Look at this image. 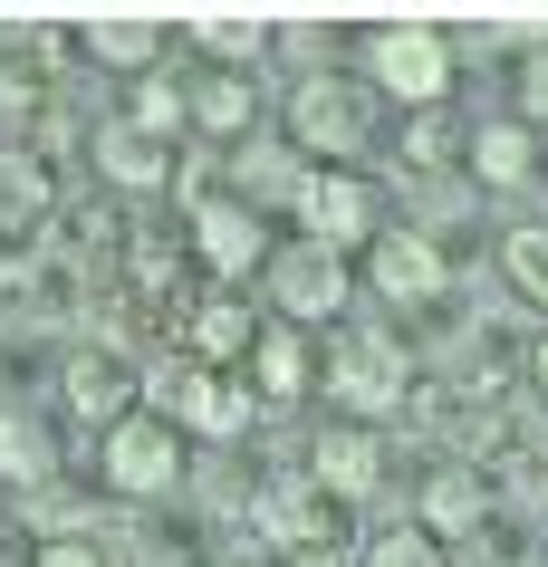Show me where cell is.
<instances>
[{
    "label": "cell",
    "mask_w": 548,
    "mask_h": 567,
    "mask_svg": "<svg viewBox=\"0 0 548 567\" xmlns=\"http://www.w3.org/2000/svg\"><path fill=\"white\" fill-rule=\"evenodd\" d=\"M424 529H433V538H462V529H482V472L443 462V472L424 481Z\"/></svg>",
    "instance_id": "cell-20"
},
{
    "label": "cell",
    "mask_w": 548,
    "mask_h": 567,
    "mask_svg": "<svg viewBox=\"0 0 548 567\" xmlns=\"http://www.w3.org/2000/svg\"><path fill=\"white\" fill-rule=\"evenodd\" d=\"M250 519L289 548V558H337V529H328V491L318 481H270L260 501H250Z\"/></svg>",
    "instance_id": "cell-10"
},
{
    "label": "cell",
    "mask_w": 548,
    "mask_h": 567,
    "mask_svg": "<svg viewBox=\"0 0 548 567\" xmlns=\"http://www.w3.org/2000/svg\"><path fill=\"white\" fill-rule=\"evenodd\" d=\"M529 375H539V394H548V328H539V347H529Z\"/></svg>",
    "instance_id": "cell-31"
},
{
    "label": "cell",
    "mask_w": 548,
    "mask_h": 567,
    "mask_svg": "<svg viewBox=\"0 0 548 567\" xmlns=\"http://www.w3.org/2000/svg\"><path fill=\"white\" fill-rule=\"evenodd\" d=\"M308 481H318L328 501H375V491H385V443H375V423H328L318 452H308Z\"/></svg>",
    "instance_id": "cell-9"
},
{
    "label": "cell",
    "mask_w": 548,
    "mask_h": 567,
    "mask_svg": "<svg viewBox=\"0 0 548 567\" xmlns=\"http://www.w3.org/2000/svg\"><path fill=\"white\" fill-rule=\"evenodd\" d=\"M519 116L548 125V49H529V59H519Z\"/></svg>",
    "instance_id": "cell-27"
},
{
    "label": "cell",
    "mask_w": 548,
    "mask_h": 567,
    "mask_svg": "<svg viewBox=\"0 0 548 567\" xmlns=\"http://www.w3.org/2000/svg\"><path fill=\"white\" fill-rule=\"evenodd\" d=\"M270 308L289 318V328H308V318L347 308V250H318V240L279 250V260H270Z\"/></svg>",
    "instance_id": "cell-8"
},
{
    "label": "cell",
    "mask_w": 548,
    "mask_h": 567,
    "mask_svg": "<svg viewBox=\"0 0 548 567\" xmlns=\"http://www.w3.org/2000/svg\"><path fill=\"white\" fill-rule=\"evenodd\" d=\"M462 154H472V174H482L490 193H519V183L539 174V145H529V125H519V116L472 125V135H462Z\"/></svg>",
    "instance_id": "cell-14"
},
{
    "label": "cell",
    "mask_w": 548,
    "mask_h": 567,
    "mask_svg": "<svg viewBox=\"0 0 548 567\" xmlns=\"http://www.w3.org/2000/svg\"><path fill=\"white\" fill-rule=\"evenodd\" d=\"M365 567H443V538L414 519V529H375L365 538Z\"/></svg>",
    "instance_id": "cell-25"
},
{
    "label": "cell",
    "mask_w": 548,
    "mask_h": 567,
    "mask_svg": "<svg viewBox=\"0 0 548 567\" xmlns=\"http://www.w3.org/2000/svg\"><path fill=\"white\" fill-rule=\"evenodd\" d=\"M250 375H260V404H289V394L318 385V365H308L299 328H260V347H250Z\"/></svg>",
    "instance_id": "cell-17"
},
{
    "label": "cell",
    "mask_w": 548,
    "mask_h": 567,
    "mask_svg": "<svg viewBox=\"0 0 548 567\" xmlns=\"http://www.w3.org/2000/svg\"><path fill=\"white\" fill-rule=\"evenodd\" d=\"M500 567H548V548H519V558H500Z\"/></svg>",
    "instance_id": "cell-32"
},
{
    "label": "cell",
    "mask_w": 548,
    "mask_h": 567,
    "mask_svg": "<svg viewBox=\"0 0 548 567\" xmlns=\"http://www.w3.org/2000/svg\"><path fill=\"white\" fill-rule=\"evenodd\" d=\"M39 567H106V558H96L87 538H49V548H39Z\"/></svg>",
    "instance_id": "cell-29"
},
{
    "label": "cell",
    "mask_w": 548,
    "mask_h": 567,
    "mask_svg": "<svg viewBox=\"0 0 548 567\" xmlns=\"http://www.w3.org/2000/svg\"><path fill=\"white\" fill-rule=\"evenodd\" d=\"M59 394L77 423H125L135 414V365L116 357V347H77V357L59 365Z\"/></svg>",
    "instance_id": "cell-11"
},
{
    "label": "cell",
    "mask_w": 548,
    "mask_h": 567,
    "mask_svg": "<svg viewBox=\"0 0 548 567\" xmlns=\"http://www.w3.org/2000/svg\"><path fill=\"white\" fill-rule=\"evenodd\" d=\"M365 289L385 308H433L453 289V269H443V250H433L424 231H375L365 240Z\"/></svg>",
    "instance_id": "cell-6"
},
{
    "label": "cell",
    "mask_w": 548,
    "mask_h": 567,
    "mask_svg": "<svg viewBox=\"0 0 548 567\" xmlns=\"http://www.w3.org/2000/svg\"><path fill=\"white\" fill-rule=\"evenodd\" d=\"M49 212H59V183H49V164H39V154H0V240H20V231H39V221H49Z\"/></svg>",
    "instance_id": "cell-16"
},
{
    "label": "cell",
    "mask_w": 548,
    "mask_h": 567,
    "mask_svg": "<svg viewBox=\"0 0 548 567\" xmlns=\"http://www.w3.org/2000/svg\"><path fill=\"white\" fill-rule=\"evenodd\" d=\"M250 404H260V385H241V375H221V365H203L193 375V394H183V433H203V443H231V433H250Z\"/></svg>",
    "instance_id": "cell-12"
},
{
    "label": "cell",
    "mask_w": 548,
    "mask_h": 567,
    "mask_svg": "<svg viewBox=\"0 0 548 567\" xmlns=\"http://www.w3.org/2000/svg\"><path fill=\"white\" fill-rule=\"evenodd\" d=\"M308 567H347V558H308Z\"/></svg>",
    "instance_id": "cell-33"
},
{
    "label": "cell",
    "mask_w": 548,
    "mask_h": 567,
    "mask_svg": "<svg viewBox=\"0 0 548 567\" xmlns=\"http://www.w3.org/2000/svg\"><path fill=\"white\" fill-rule=\"evenodd\" d=\"M174 472H183V423L174 414L106 423V443H96V481H106L116 501H154V491H174Z\"/></svg>",
    "instance_id": "cell-3"
},
{
    "label": "cell",
    "mask_w": 548,
    "mask_h": 567,
    "mask_svg": "<svg viewBox=\"0 0 548 567\" xmlns=\"http://www.w3.org/2000/svg\"><path fill=\"white\" fill-rule=\"evenodd\" d=\"M0 289H20V240H0Z\"/></svg>",
    "instance_id": "cell-30"
},
{
    "label": "cell",
    "mask_w": 548,
    "mask_h": 567,
    "mask_svg": "<svg viewBox=\"0 0 548 567\" xmlns=\"http://www.w3.org/2000/svg\"><path fill=\"white\" fill-rule=\"evenodd\" d=\"M203 567H231V558H203Z\"/></svg>",
    "instance_id": "cell-34"
},
{
    "label": "cell",
    "mask_w": 548,
    "mask_h": 567,
    "mask_svg": "<svg viewBox=\"0 0 548 567\" xmlns=\"http://www.w3.org/2000/svg\"><path fill=\"white\" fill-rule=\"evenodd\" d=\"M77 49H87L96 68H125V78H154V68H164V30H154V20H96Z\"/></svg>",
    "instance_id": "cell-18"
},
{
    "label": "cell",
    "mask_w": 548,
    "mask_h": 567,
    "mask_svg": "<svg viewBox=\"0 0 548 567\" xmlns=\"http://www.w3.org/2000/svg\"><path fill=\"white\" fill-rule=\"evenodd\" d=\"M30 519H49V529H77V519H87V509L68 501L59 481H49V491H30Z\"/></svg>",
    "instance_id": "cell-28"
},
{
    "label": "cell",
    "mask_w": 548,
    "mask_h": 567,
    "mask_svg": "<svg viewBox=\"0 0 548 567\" xmlns=\"http://www.w3.org/2000/svg\"><path fill=\"white\" fill-rule=\"evenodd\" d=\"M365 87L395 96L404 116H433L453 96V39L424 30V20H395V30H365Z\"/></svg>",
    "instance_id": "cell-2"
},
{
    "label": "cell",
    "mask_w": 548,
    "mask_h": 567,
    "mask_svg": "<svg viewBox=\"0 0 548 567\" xmlns=\"http://www.w3.org/2000/svg\"><path fill=\"white\" fill-rule=\"evenodd\" d=\"M183 347H193L203 365H231V357H250V347H260V328H250V308L231 299V289H213V299L183 308Z\"/></svg>",
    "instance_id": "cell-13"
},
{
    "label": "cell",
    "mask_w": 548,
    "mask_h": 567,
    "mask_svg": "<svg viewBox=\"0 0 548 567\" xmlns=\"http://www.w3.org/2000/svg\"><path fill=\"white\" fill-rule=\"evenodd\" d=\"M299 231L318 240V250H356V240H375V193H365V174H347V164H308L299 183Z\"/></svg>",
    "instance_id": "cell-4"
},
{
    "label": "cell",
    "mask_w": 548,
    "mask_h": 567,
    "mask_svg": "<svg viewBox=\"0 0 548 567\" xmlns=\"http://www.w3.org/2000/svg\"><path fill=\"white\" fill-rule=\"evenodd\" d=\"M96 164H106V183H125V193H154V183L174 174V164H164V145H154V135H135V125H106V135H96Z\"/></svg>",
    "instance_id": "cell-21"
},
{
    "label": "cell",
    "mask_w": 548,
    "mask_h": 567,
    "mask_svg": "<svg viewBox=\"0 0 548 567\" xmlns=\"http://www.w3.org/2000/svg\"><path fill=\"white\" fill-rule=\"evenodd\" d=\"M318 385H328V404L347 423H385L404 414V394H414V365H404V347L385 328H337L328 337V365H318Z\"/></svg>",
    "instance_id": "cell-1"
},
{
    "label": "cell",
    "mask_w": 548,
    "mask_h": 567,
    "mask_svg": "<svg viewBox=\"0 0 548 567\" xmlns=\"http://www.w3.org/2000/svg\"><path fill=\"white\" fill-rule=\"evenodd\" d=\"M289 135H299V154H318V164H337V154L365 145V96L356 78H299V96H289Z\"/></svg>",
    "instance_id": "cell-5"
},
{
    "label": "cell",
    "mask_w": 548,
    "mask_h": 567,
    "mask_svg": "<svg viewBox=\"0 0 548 567\" xmlns=\"http://www.w3.org/2000/svg\"><path fill=\"white\" fill-rule=\"evenodd\" d=\"M193 49H213L231 78H250V59L270 49V30H260V20H231V10H203V20H193Z\"/></svg>",
    "instance_id": "cell-23"
},
{
    "label": "cell",
    "mask_w": 548,
    "mask_h": 567,
    "mask_svg": "<svg viewBox=\"0 0 548 567\" xmlns=\"http://www.w3.org/2000/svg\"><path fill=\"white\" fill-rule=\"evenodd\" d=\"M404 164H453V125H443V106L404 125Z\"/></svg>",
    "instance_id": "cell-26"
},
{
    "label": "cell",
    "mask_w": 548,
    "mask_h": 567,
    "mask_svg": "<svg viewBox=\"0 0 548 567\" xmlns=\"http://www.w3.org/2000/svg\"><path fill=\"white\" fill-rule=\"evenodd\" d=\"M250 116H260V78H231V68H213V78L193 87V125H213V135H241Z\"/></svg>",
    "instance_id": "cell-22"
},
{
    "label": "cell",
    "mask_w": 548,
    "mask_h": 567,
    "mask_svg": "<svg viewBox=\"0 0 548 567\" xmlns=\"http://www.w3.org/2000/svg\"><path fill=\"white\" fill-rule=\"evenodd\" d=\"M500 269H510V289L529 308H548V221H529V231L500 240Z\"/></svg>",
    "instance_id": "cell-24"
},
{
    "label": "cell",
    "mask_w": 548,
    "mask_h": 567,
    "mask_svg": "<svg viewBox=\"0 0 548 567\" xmlns=\"http://www.w3.org/2000/svg\"><path fill=\"white\" fill-rule=\"evenodd\" d=\"M125 125H135V135H154V145H164V135H183V125H193V87H183L174 68L135 78V96H125Z\"/></svg>",
    "instance_id": "cell-19"
},
{
    "label": "cell",
    "mask_w": 548,
    "mask_h": 567,
    "mask_svg": "<svg viewBox=\"0 0 548 567\" xmlns=\"http://www.w3.org/2000/svg\"><path fill=\"white\" fill-rule=\"evenodd\" d=\"M0 481H10L20 501L59 481V443H49V423H39V414H20V404H0Z\"/></svg>",
    "instance_id": "cell-15"
},
{
    "label": "cell",
    "mask_w": 548,
    "mask_h": 567,
    "mask_svg": "<svg viewBox=\"0 0 548 567\" xmlns=\"http://www.w3.org/2000/svg\"><path fill=\"white\" fill-rule=\"evenodd\" d=\"M183 250L213 269V279H250L260 269V212L241 193H213V203H193V221H183Z\"/></svg>",
    "instance_id": "cell-7"
}]
</instances>
